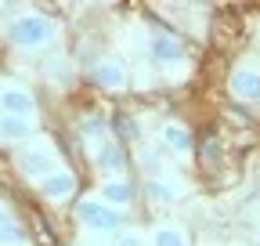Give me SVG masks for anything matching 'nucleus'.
I'll use <instances>...</instances> for the list:
<instances>
[{
	"instance_id": "nucleus-2",
	"label": "nucleus",
	"mask_w": 260,
	"mask_h": 246,
	"mask_svg": "<svg viewBox=\"0 0 260 246\" xmlns=\"http://www.w3.org/2000/svg\"><path fill=\"white\" fill-rule=\"evenodd\" d=\"M80 218H83L90 228H98V232H116V228H119V213H116L112 206H105V203H98V199L80 203Z\"/></svg>"
},
{
	"instance_id": "nucleus-11",
	"label": "nucleus",
	"mask_w": 260,
	"mask_h": 246,
	"mask_svg": "<svg viewBox=\"0 0 260 246\" xmlns=\"http://www.w3.org/2000/svg\"><path fill=\"white\" fill-rule=\"evenodd\" d=\"M25 242V232L15 225V218L0 206V246H22Z\"/></svg>"
},
{
	"instance_id": "nucleus-6",
	"label": "nucleus",
	"mask_w": 260,
	"mask_h": 246,
	"mask_svg": "<svg viewBox=\"0 0 260 246\" xmlns=\"http://www.w3.org/2000/svg\"><path fill=\"white\" fill-rule=\"evenodd\" d=\"M152 58L159 62V66H177V62L184 58V51H181V44H177L174 37L155 33V37H152Z\"/></svg>"
},
{
	"instance_id": "nucleus-8",
	"label": "nucleus",
	"mask_w": 260,
	"mask_h": 246,
	"mask_svg": "<svg viewBox=\"0 0 260 246\" xmlns=\"http://www.w3.org/2000/svg\"><path fill=\"white\" fill-rule=\"evenodd\" d=\"M40 189H44V196H47V199L73 196V189H76V174H73V170H58V174H51V177H44V181H40Z\"/></svg>"
},
{
	"instance_id": "nucleus-14",
	"label": "nucleus",
	"mask_w": 260,
	"mask_h": 246,
	"mask_svg": "<svg viewBox=\"0 0 260 246\" xmlns=\"http://www.w3.org/2000/svg\"><path fill=\"white\" fill-rule=\"evenodd\" d=\"M0 134H4L8 141H15V138H29V134H32V127H29V119L4 116V119H0Z\"/></svg>"
},
{
	"instance_id": "nucleus-18",
	"label": "nucleus",
	"mask_w": 260,
	"mask_h": 246,
	"mask_svg": "<svg viewBox=\"0 0 260 246\" xmlns=\"http://www.w3.org/2000/svg\"><path fill=\"white\" fill-rule=\"evenodd\" d=\"M145 192H148V199H155V203H174V199H177V189H174V184H167V181H148Z\"/></svg>"
},
{
	"instance_id": "nucleus-17",
	"label": "nucleus",
	"mask_w": 260,
	"mask_h": 246,
	"mask_svg": "<svg viewBox=\"0 0 260 246\" xmlns=\"http://www.w3.org/2000/svg\"><path fill=\"white\" fill-rule=\"evenodd\" d=\"M102 199H109V203H116V206L130 203V184H126V181H109V184H102Z\"/></svg>"
},
{
	"instance_id": "nucleus-3",
	"label": "nucleus",
	"mask_w": 260,
	"mask_h": 246,
	"mask_svg": "<svg viewBox=\"0 0 260 246\" xmlns=\"http://www.w3.org/2000/svg\"><path fill=\"white\" fill-rule=\"evenodd\" d=\"M0 105H4V116H18V119H29L32 112H37L32 95L22 90V87H4L0 90Z\"/></svg>"
},
{
	"instance_id": "nucleus-13",
	"label": "nucleus",
	"mask_w": 260,
	"mask_h": 246,
	"mask_svg": "<svg viewBox=\"0 0 260 246\" xmlns=\"http://www.w3.org/2000/svg\"><path fill=\"white\" fill-rule=\"evenodd\" d=\"M162 138H167L170 141V148L174 152H191V134L184 131V127H177V123H167V127H162Z\"/></svg>"
},
{
	"instance_id": "nucleus-16",
	"label": "nucleus",
	"mask_w": 260,
	"mask_h": 246,
	"mask_svg": "<svg viewBox=\"0 0 260 246\" xmlns=\"http://www.w3.org/2000/svg\"><path fill=\"white\" fill-rule=\"evenodd\" d=\"M112 127H116V134H119L123 141H138V138H141V127H138L126 112H116V116H112Z\"/></svg>"
},
{
	"instance_id": "nucleus-20",
	"label": "nucleus",
	"mask_w": 260,
	"mask_h": 246,
	"mask_svg": "<svg viewBox=\"0 0 260 246\" xmlns=\"http://www.w3.org/2000/svg\"><path fill=\"white\" fill-rule=\"evenodd\" d=\"M119 246H145V242H141V235H123Z\"/></svg>"
},
{
	"instance_id": "nucleus-1",
	"label": "nucleus",
	"mask_w": 260,
	"mask_h": 246,
	"mask_svg": "<svg viewBox=\"0 0 260 246\" xmlns=\"http://www.w3.org/2000/svg\"><path fill=\"white\" fill-rule=\"evenodd\" d=\"M11 40L18 47H44L54 40V22H47L44 15H25L11 25Z\"/></svg>"
},
{
	"instance_id": "nucleus-5",
	"label": "nucleus",
	"mask_w": 260,
	"mask_h": 246,
	"mask_svg": "<svg viewBox=\"0 0 260 246\" xmlns=\"http://www.w3.org/2000/svg\"><path fill=\"white\" fill-rule=\"evenodd\" d=\"M22 170L29 174V177H51V174H58V167H54V156L47 148H32V152H25L22 156Z\"/></svg>"
},
{
	"instance_id": "nucleus-12",
	"label": "nucleus",
	"mask_w": 260,
	"mask_h": 246,
	"mask_svg": "<svg viewBox=\"0 0 260 246\" xmlns=\"http://www.w3.org/2000/svg\"><path fill=\"white\" fill-rule=\"evenodd\" d=\"M29 228H32V239H37L40 246H58V235H54L51 221H47V218H40L37 210H29Z\"/></svg>"
},
{
	"instance_id": "nucleus-4",
	"label": "nucleus",
	"mask_w": 260,
	"mask_h": 246,
	"mask_svg": "<svg viewBox=\"0 0 260 246\" xmlns=\"http://www.w3.org/2000/svg\"><path fill=\"white\" fill-rule=\"evenodd\" d=\"M239 33H242V25H239L235 8H220L217 18H213V40H217L220 47H232V44L239 40Z\"/></svg>"
},
{
	"instance_id": "nucleus-10",
	"label": "nucleus",
	"mask_w": 260,
	"mask_h": 246,
	"mask_svg": "<svg viewBox=\"0 0 260 246\" xmlns=\"http://www.w3.org/2000/svg\"><path fill=\"white\" fill-rule=\"evenodd\" d=\"M220 160H224V145H220V134L206 131V134L199 138V163H203L206 170H213Z\"/></svg>"
},
{
	"instance_id": "nucleus-15",
	"label": "nucleus",
	"mask_w": 260,
	"mask_h": 246,
	"mask_svg": "<svg viewBox=\"0 0 260 246\" xmlns=\"http://www.w3.org/2000/svg\"><path fill=\"white\" fill-rule=\"evenodd\" d=\"M98 163H102V170H123V152H119V145L105 141L102 148H98Z\"/></svg>"
},
{
	"instance_id": "nucleus-7",
	"label": "nucleus",
	"mask_w": 260,
	"mask_h": 246,
	"mask_svg": "<svg viewBox=\"0 0 260 246\" xmlns=\"http://www.w3.org/2000/svg\"><path fill=\"white\" fill-rule=\"evenodd\" d=\"M232 90H235V98H242V102L260 98V73L256 69H235L232 73Z\"/></svg>"
},
{
	"instance_id": "nucleus-9",
	"label": "nucleus",
	"mask_w": 260,
	"mask_h": 246,
	"mask_svg": "<svg viewBox=\"0 0 260 246\" xmlns=\"http://www.w3.org/2000/svg\"><path fill=\"white\" fill-rule=\"evenodd\" d=\"M94 80L102 87H109V90H119V87H126V69L119 66V62H98V66H94Z\"/></svg>"
},
{
	"instance_id": "nucleus-19",
	"label": "nucleus",
	"mask_w": 260,
	"mask_h": 246,
	"mask_svg": "<svg viewBox=\"0 0 260 246\" xmlns=\"http://www.w3.org/2000/svg\"><path fill=\"white\" fill-rule=\"evenodd\" d=\"M155 246H184V239H181L174 228H162V232L155 235Z\"/></svg>"
}]
</instances>
